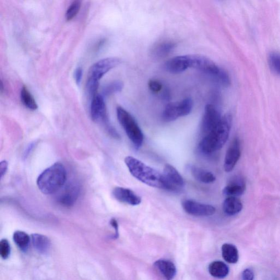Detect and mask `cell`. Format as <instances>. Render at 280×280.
I'll use <instances>...</instances> for the list:
<instances>
[{
  "instance_id": "31",
  "label": "cell",
  "mask_w": 280,
  "mask_h": 280,
  "mask_svg": "<svg viewBox=\"0 0 280 280\" xmlns=\"http://www.w3.org/2000/svg\"><path fill=\"white\" fill-rule=\"evenodd\" d=\"M242 278H243V280H254L255 274L253 270L251 268L245 269L242 273Z\"/></svg>"
},
{
  "instance_id": "23",
  "label": "cell",
  "mask_w": 280,
  "mask_h": 280,
  "mask_svg": "<svg viewBox=\"0 0 280 280\" xmlns=\"http://www.w3.org/2000/svg\"><path fill=\"white\" fill-rule=\"evenodd\" d=\"M222 257L226 262L235 264L238 262L239 255L236 247L231 244H225L222 247Z\"/></svg>"
},
{
  "instance_id": "17",
  "label": "cell",
  "mask_w": 280,
  "mask_h": 280,
  "mask_svg": "<svg viewBox=\"0 0 280 280\" xmlns=\"http://www.w3.org/2000/svg\"><path fill=\"white\" fill-rule=\"evenodd\" d=\"M76 185H70L59 196L58 201L61 205L70 207L73 206L78 197L80 189Z\"/></svg>"
},
{
  "instance_id": "12",
  "label": "cell",
  "mask_w": 280,
  "mask_h": 280,
  "mask_svg": "<svg viewBox=\"0 0 280 280\" xmlns=\"http://www.w3.org/2000/svg\"><path fill=\"white\" fill-rule=\"evenodd\" d=\"M241 145L239 139L235 138L231 142L227 151L224 161V169L227 173L233 170L241 156Z\"/></svg>"
},
{
  "instance_id": "2",
  "label": "cell",
  "mask_w": 280,
  "mask_h": 280,
  "mask_svg": "<svg viewBox=\"0 0 280 280\" xmlns=\"http://www.w3.org/2000/svg\"><path fill=\"white\" fill-rule=\"evenodd\" d=\"M231 125L232 117L230 115L222 116L215 129L204 136L199 143V149L201 153L210 155L221 150L229 139Z\"/></svg>"
},
{
  "instance_id": "32",
  "label": "cell",
  "mask_w": 280,
  "mask_h": 280,
  "mask_svg": "<svg viewBox=\"0 0 280 280\" xmlns=\"http://www.w3.org/2000/svg\"><path fill=\"white\" fill-rule=\"evenodd\" d=\"M82 75L83 70L81 68H78L77 69H76L74 74V77L76 83L77 85H79L80 83H81Z\"/></svg>"
},
{
  "instance_id": "33",
  "label": "cell",
  "mask_w": 280,
  "mask_h": 280,
  "mask_svg": "<svg viewBox=\"0 0 280 280\" xmlns=\"http://www.w3.org/2000/svg\"><path fill=\"white\" fill-rule=\"evenodd\" d=\"M8 163L6 160H3L0 163V173H1V177L2 178L5 175L8 169Z\"/></svg>"
},
{
  "instance_id": "28",
  "label": "cell",
  "mask_w": 280,
  "mask_h": 280,
  "mask_svg": "<svg viewBox=\"0 0 280 280\" xmlns=\"http://www.w3.org/2000/svg\"><path fill=\"white\" fill-rule=\"evenodd\" d=\"M82 1H74L70 4L65 14L66 21H71L77 15L80 7H81Z\"/></svg>"
},
{
  "instance_id": "29",
  "label": "cell",
  "mask_w": 280,
  "mask_h": 280,
  "mask_svg": "<svg viewBox=\"0 0 280 280\" xmlns=\"http://www.w3.org/2000/svg\"><path fill=\"white\" fill-rule=\"evenodd\" d=\"M11 254V246L8 241L3 239L0 242V255L3 259H6Z\"/></svg>"
},
{
  "instance_id": "8",
  "label": "cell",
  "mask_w": 280,
  "mask_h": 280,
  "mask_svg": "<svg viewBox=\"0 0 280 280\" xmlns=\"http://www.w3.org/2000/svg\"><path fill=\"white\" fill-rule=\"evenodd\" d=\"M121 60L117 58H107L98 61L92 66L88 73V78L99 81L108 71L117 67Z\"/></svg>"
},
{
  "instance_id": "24",
  "label": "cell",
  "mask_w": 280,
  "mask_h": 280,
  "mask_svg": "<svg viewBox=\"0 0 280 280\" xmlns=\"http://www.w3.org/2000/svg\"><path fill=\"white\" fill-rule=\"evenodd\" d=\"M21 99L23 105L29 110L35 111L38 108L35 99L26 86H23L21 89Z\"/></svg>"
},
{
  "instance_id": "11",
  "label": "cell",
  "mask_w": 280,
  "mask_h": 280,
  "mask_svg": "<svg viewBox=\"0 0 280 280\" xmlns=\"http://www.w3.org/2000/svg\"><path fill=\"white\" fill-rule=\"evenodd\" d=\"M90 113L94 122H103L108 124L106 104L101 95L98 94L92 99Z\"/></svg>"
},
{
  "instance_id": "30",
  "label": "cell",
  "mask_w": 280,
  "mask_h": 280,
  "mask_svg": "<svg viewBox=\"0 0 280 280\" xmlns=\"http://www.w3.org/2000/svg\"><path fill=\"white\" fill-rule=\"evenodd\" d=\"M149 87L152 92L158 94L163 89V85L159 80L153 79L150 80Z\"/></svg>"
},
{
  "instance_id": "6",
  "label": "cell",
  "mask_w": 280,
  "mask_h": 280,
  "mask_svg": "<svg viewBox=\"0 0 280 280\" xmlns=\"http://www.w3.org/2000/svg\"><path fill=\"white\" fill-rule=\"evenodd\" d=\"M193 102L190 98L185 99L182 101L171 102L164 108L162 113V118L164 121L167 122H173L180 117L189 115L192 111Z\"/></svg>"
},
{
  "instance_id": "1",
  "label": "cell",
  "mask_w": 280,
  "mask_h": 280,
  "mask_svg": "<svg viewBox=\"0 0 280 280\" xmlns=\"http://www.w3.org/2000/svg\"><path fill=\"white\" fill-rule=\"evenodd\" d=\"M125 163L130 174L140 182L150 187L167 190L168 186L163 174L149 167L133 156H128Z\"/></svg>"
},
{
  "instance_id": "4",
  "label": "cell",
  "mask_w": 280,
  "mask_h": 280,
  "mask_svg": "<svg viewBox=\"0 0 280 280\" xmlns=\"http://www.w3.org/2000/svg\"><path fill=\"white\" fill-rule=\"evenodd\" d=\"M189 68L195 69L210 76L217 82L224 86L230 83L229 74L218 66L214 61L202 55H188Z\"/></svg>"
},
{
  "instance_id": "18",
  "label": "cell",
  "mask_w": 280,
  "mask_h": 280,
  "mask_svg": "<svg viewBox=\"0 0 280 280\" xmlns=\"http://www.w3.org/2000/svg\"><path fill=\"white\" fill-rule=\"evenodd\" d=\"M154 265L166 280H173L177 275V268L170 260L160 259L156 261Z\"/></svg>"
},
{
  "instance_id": "14",
  "label": "cell",
  "mask_w": 280,
  "mask_h": 280,
  "mask_svg": "<svg viewBox=\"0 0 280 280\" xmlns=\"http://www.w3.org/2000/svg\"><path fill=\"white\" fill-rule=\"evenodd\" d=\"M168 72L177 74L189 68L188 55L175 56L167 61L164 66Z\"/></svg>"
},
{
  "instance_id": "9",
  "label": "cell",
  "mask_w": 280,
  "mask_h": 280,
  "mask_svg": "<svg viewBox=\"0 0 280 280\" xmlns=\"http://www.w3.org/2000/svg\"><path fill=\"white\" fill-rule=\"evenodd\" d=\"M182 206L188 214L196 217L210 216L215 214L216 208L208 204L198 203L193 200H184Z\"/></svg>"
},
{
  "instance_id": "27",
  "label": "cell",
  "mask_w": 280,
  "mask_h": 280,
  "mask_svg": "<svg viewBox=\"0 0 280 280\" xmlns=\"http://www.w3.org/2000/svg\"><path fill=\"white\" fill-rule=\"evenodd\" d=\"M268 63L273 72L280 76V53L272 52L268 57Z\"/></svg>"
},
{
  "instance_id": "26",
  "label": "cell",
  "mask_w": 280,
  "mask_h": 280,
  "mask_svg": "<svg viewBox=\"0 0 280 280\" xmlns=\"http://www.w3.org/2000/svg\"><path fill=\"white\" fill-rule=\"evenodd\" d=\"M123 88V83L116 80L105 85L103 88L102 94L104 96H110L113 94H115L122 91Z\"/></svg>"
},
{
  "instance_id": "7",
  "label": "cell",
  "mask_w": 280,
  "mask_h": 280,
  "mask_svg": "<svg viewBox=\"0 0 280 280\" xmlns=\"http://www.w3.org/2000/svg\"><path fill=\"white\" fill-rule=\"evenodd\" d=\"M222 116L216 107L210 104L205 106L201 123V130L205 136L214 129L221 120Z\"/></svg>"
},
{
  "instance_id": "3",
  "label": "cell",
  "mask_w": 280,
  "mask_h": 280,
  "mask_svg": "<svg viewBox=\"0 0 280 280\" xmlns=\"http://www.w3.org/2000/svg\"><path fill=\"white\" fill-rule=\"evenodd\" d=\"M67 174L64 166L56 163L41 174L37 180V186L42 193L50 195L56 193L64 186Z\"/></svg>"
},
{
  "instance_id": "13",
  "label": "cell",
  "mask_w": 280,
  "mask_h": 280,
  "mask_svg": "<svg viewBox=\"0 0 280 280\" xmlns=\"http://www.w3.org/2000/svg\"><path fill=\"white\" fill-rule=\"evenodd\" d=\"M112 194L117 201L131 206L139 205L141 203V198L132 190L117 187L113 189Z\"/></svg>"
},
{
  "instance_id": "10",
  "label": "cell",
  "mask_w": 280,
  "mask_h": 280,
  "mask_svg": "<svg viewBox=\"0 0 280 280\" xmlns=\"http://www.w3.org/2000/svg\"><path fill=\"white\" fill-rule=\"evenodd\" d=\"M163 175L167 182L168 191L178 192L184 186L182 176L172 165L167 164L165 165Z\"/></svg>"
},
{
  "instance_id": "22",
  "label": "cell",
  "mask_w": 280,
  "mask_h": 280,
  "mask_svg": "<svg viewBox=\"0 0 280 280\" xmlns=\"http://www.w3.org/2000/svg\"><path fill=\"white\" fill-rule=\"evenodd\" d=\"M208 269L212 277L220 279L225 278L229 273L228 265L221 261H214L209 265Z\"/></svg>"
},
{
  "instance_id": "16",
  "label": "cell",
  "mask_w": 280,
  "mask_h": 280,
  "mask_svg": "<svg viewBox=\"0 0 280 280\" xmlns=\"http://www.w3.org/2000/svg\"><path fill=\"white\" fill-rule=\"evenodd\" d=\"M176 44L171 41H163L156 43L151 49V55L155 59H160L167 56L175 48Z\"/></svg>"
},
{
  "instance_id": "20",
  "label": "cell",
  "mask_w": 280,
  "mask_h": 280,
  "mask_svg": "<svg viewBox=\"0 0 280 280\" xmlns=\"http://www.w3.org/2000/svg\"><path fill=\"white\" fill-rule=\"evenodd\" d=\"M243 208V203L237 197H227L223 204V210L226 215L230 216L238 214Z\"/></svg>"
},
{
  "instance_id": "19",
  "label": "cell",
  "mask_w": 280,
  "mask_h": 280,
  "mask_svg": "<svg viewBox=\"0 0 280 280\" xmlns=\"http://www.w3.org/2000/svg\"><path fill=\"white\" fill-rule=\"evenodd\" d=\"M189 170L193 178L199 182L210 184L216 181L215 176L209 171L197 167L196 166H190Z\"/></svg>"
},
{
  "instance_id": "34",
  "label": "cell",
  "mask_w": 280,
  "mask_h": 280,
  "mask_svg": "<svg viewBox=\"0 0 280 280\" xmlns=\"http://www.w3.org/2000/svg\"><path fill=\"white\" fill-rule=\"evenodd\" d=\"M110 224L114 229L115 230V238H117L119 236V232H118V224L115 218H112L110 221Z\"/></svg>"
},
{
  "instance_id": "15",
  "label": "cell",
  "mask_w": 280,
  "mask_h": 280,
  "mask_svg": "<svg viewBox=\"0 0 280 280\" xmlns=\"http://www.w3.org/2000/svg\"><path fill=\"white\" fill-rule=\"evenodd\" d=\"M246 190V182L241 177L232 179L223 190V194L228 197H237L243 195Z\"/></svg>"
},
{
  "instance_id": "5",
  "label": "cell",
  "mask_w": 280,
  "mask_h": 280,
  "mask_svg": "<svg viewBox=\"0 0 280 280\" xmlns=\"http://www.w3.org/2000/svg\"><path fill=\"white\" fill-rule=\"evenodd\" d=\"M118 121L136 149L143 144L144 136L138 124L131 114L121 106L117 108Z\"/></svg>"
},
{
  "instance_id": "21",
  "label": "cell",
  "mask_w": 280,
  "mask_h": 280,
  "mask_svg": "<svg viewBox=\"0 0 280 280\" xmlns=\"http://www.w3.org/2000/svg\"><path fill=\"white\" fill-rule=\"evenodd\" d=\"M31 239L33 246L38 252L43 255L49 253L51 243L48 237L40 234H32Z\"/></svg>"
},
{
  "instance_id": "25",
  "label": "cell",
  "mask_w": 280,
  "mask_h": 280,
  "mask_svg": "<svg viewBox=\"0 0 280 280\" xmlns=\"http://www.w3.org/2000/svg\"><path fill=\"white\" fill-rule=\"evenodd\" d=\"M13 239L14 243L23 251H27L30 242L29 235L25 232L18 230L14 232Z\"/></svg>"
}]
</instances>
